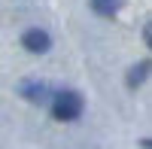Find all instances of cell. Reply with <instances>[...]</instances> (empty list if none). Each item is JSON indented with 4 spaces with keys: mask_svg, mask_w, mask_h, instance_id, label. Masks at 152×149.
<instances>
[{
    "mask_svg": "<svg viewBox=\"0 0 152 149\" xmlns=\"http://www.w3.org/2000/svg\"><path fill=\"white\" fill-rule=\"evenodd\" d=\"M49 110H52V119L55 122H76V119L82 116V110H85V101H82L79 91L64 88V91H55Z\"/></svg>",
    "mask_w": 152,
    "mask_h": 149,
    "instance_id": "obj_1",
    "label": "cell"
},
{
    "mask_svg": "<svg viewBox=\"0 0 152 149\" xmlns=\"http://www.w3.org/2000/svg\"><path fill=\"white\" fill-rule=\"evenodd\" d=\"M21 46L28 49L31 55H46L52 49V37H49L43 28H28L21 34Z\"/></svg>",
    "mask_w": 152,
    "mask_h": 149,
    "instance_id": "obj_2",
    "label": "cell"
},
{
    "mask_svg": "<svg viewBox=\"0 0 152 149\" xmlns=\"http://www.w3.org/2000/svg\"><path fill=\"white\" fill-rule=\"evenodd\" d=\"M18 94L24 97V101H31V104H52V97L55 94H49V85L46 82H37V79H28V82H21L18 85Z\"/></svg>",
    "mask_w": 152,
    "mask_h": 149,
    "instance_id": "obj_3",
    "label": "cell"
},
{
    "mask_svg": "<svg viewBox=\"0 0 152 149\" xmlns=\"http://www.w3.org/2000/svg\"><path fill=\"white\" fill-rule=\"evenodd\" d=\"M152 76V58H146V61H137V64L125 73V85H128V88L134 91V88H140V85L146 82Z\"/></svg>",
    "mask_w": 152,
    "mask_h": 149,
    "instance_id": "obj_4",
    "label": "cell"
},
{
    "mask_svg": "<svg viewBox=\"0 0 152 149\" xmlns=\"http://www.w3.org/2000/svg\"><path fill=\"white\" fill-rule=\"evenodd\" d=\"M122 3H125V0H88L91 12H94V15H100V18H113V15H119Z\"/></svg>",
    "mask_w": 152,
    "mask_h": 149,
    "instance_id": "obj_5",
    "label": "cell"
},
{
    "mask_svg": "<svg viewBox=\"0 0 152 149\" xmlns=\"http://www.w3.org/2000/svg\"><path fill=\"white\" fill-rule=\"evenodd\" d=\"M143 43H146V46L152 49V21H149L146 28H143Z\"/></svg>",
    "mask_w": 152,
    "mask_h": 149,
    "instance_id": "obj_6",
    "label": "cell"
},
{
    "mask_svg": "<svg viewBox=\"0 0 152 149\" xmlns=\"http://www.w3.org/2000/svg\"><path fill=\"white\" fill-rule=\"evenodd\" d=\"M140 149H152V137H143L140 140Z\"/></svg>",
    "mask_w": 152,
    "mask_h": 149,
    "instance_id": "obj_7",
    "label": "cell"
}]
</instances>
